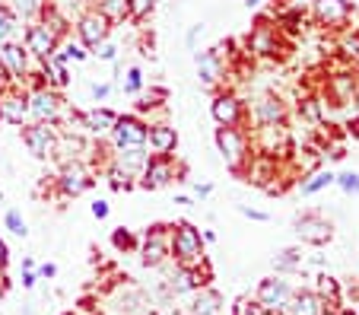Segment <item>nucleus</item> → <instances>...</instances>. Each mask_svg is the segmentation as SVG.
<instances>
[{
	"label": "nucleus",
	"instance_id": "nucleus-14",
	"mask_svg": "<svg viewBox=\"0 0 359 315\" xmlns=\"http://www.w3.org/2000/svg\"><path fill=\"white\" fill-rule=\"evenodd\" d=\"M292 229H296V236L302 242H309V246H325V242L334 239L331 220L321 217V213H315V210L299 213V217L292 220Z\"/></svg>",
	"mask_w": 359,
	"mask_h": 315
},
{
	"label": "nucleus",
	"instance_id": "nucleus-35",
	"mask_svg": "<svg viewBox=\"0 0 359 315\" xmlns=\"http://www.w3.org/2000/svg\"><path fill=\"white\" fill-rule=\"evenodd\" d=\"M118 86H121L124 96H140L143 93V70L140 67H128L121 74V80H118Z\"/></svg>",
	"mask_w": 359,
	"mask_h": 315
},
{
	"label": "nucleus",
	"instance_id": "nucleus-28",
	"mask_svg": "<svg viewBox=\"0 0 359 315\" xmlns=\"http://www.w3.org/2000/svg\"><path fill=\"white\" fill-rule=\"evenodd\" d=\"M219 312H223V296L210 287L197 290L194 300H191V309H188V315H219Z\"/></svg>",
	"mask_w": 359,
	"mask_h": 315
},
{
	"label": "nucleus",
	"instance_id": "nucleus-56",
	"mask_svg": "<svg viewBox=\"0 0 359 315\" xmlns=\"http://www.w3.org/2000/svg\"><path fill=\"white\" fill-rule=\"evenodd\" d=\"M292 7H302V4H312V0H290Z\"/></svg>",
	"mask_w": 359,
	"mask_h": 315
},
{
	"label": "nucleus",
	"instance_id": "nucleus-27",
	"mask_svg": "<svg viewBox=\"0 0 359 315\" xmlns=\"http://www.w3.org/2000/svg\"><path fill=\"white\" fill-rule=\"evenodd\" d=\"M147 156H149L147 147H121V150H111V163L121 166V169L130 172L134 178L140 175V169H143V163H147Z\"/></svg>",
	"mask_w": 359,
	"mask_h": 315
},
{
	"label": "nucleus",
	"instance_id": "nucleus-39",
	"mask_svg": "<svg viewBox=\"0 0 359 315\" xmlns=\"http://www.w3.org/2000/svg\"><path fill=\"white\" fill-rule=\"evenodd\" d=\"M111 246L118 248V252H134L140 242H137V236L130 233V229H124V227H118L115 233H111Z\"/></svg>",
	"mask_w": 359,
	"mask_h": 315
},
{
	"label": "nucleus",
	"instance_id": "nucleus-22",
	"mask_svg": "<svg viewBox=\"0 0 359 315\" xmlns=\"http://www.w3.org/2000/svg\"><path fill=\"white\" fill-rule=\"evenodd\" d=\"M207 277H210V274L201 277V267H178L175 264V274L165 281V287H169V293H175V296L197 293L201 287H207Z\"/></svg>",
	"mask_w": 359,
	"mask_h": 315
},
{
	"label": "nucleus",
	"instance_id": "nucleus-61",
	"mask_svg": "<svg viewBox=\"0 0 359 315\" xmlns=\"http://www.w3.org/2000/svg\"><path fill=\"white\" fill-rule=\"evenodd\" d=\"M0 124H4V121H0Z\"/></svg>",
	"mask_w": 359,
	"mask_h": 315
},
{
	"label": "nucleus",
	"instance_id": "nucleus-46",
	"mask_svg": "<svg viewBox=\"0 0 359 315\" xmlns=\"http://www.w3.org/2000/svg\"><path fill=\"white\" fill-rule=\"evenodd\" d=\"M89 93H93V99H95V102H102V99H109V93H111V83H109V80L93 83V86H89Z\"/></svg>",
	"mask_w": 359,
	"mask_h": 315
},
{
	"label": "nucleus",
	"instance_id": "nucleus-45",
	"mask_svg": "<svg viewBox=\"0 0 359 315\" xmlns=\"http://www.w3.org/2000/svg\"><path fill=\"white\" fill-rule=\"evenodd\" d=\"M318 296H321L325 302H327V300H331V302L337 300V281H334V277H321V293H318Z\"/></svg>",
	"mask_w": 359,
	"mask_h": 315
},
{
	"label": "nucleus",
	"instance_id": "nucleus-40",
	"mask_svg": "<svg viewBox=\"0 0 359 315\" xmlns=\"http://www.w3.org/2000/svg\"><path fill=\"white\" fill-rule=\"evenodd\" d=\"M232 315H267L264 306L258 300H251V296H238L236 306H232Z\"/></svg>",
	"mask_w": 359,
	"mask_h": 315
},
{
	"label": "nucleus",
	"instance_id": "nucleus-16",
	"mask_svg": "<svg viewBox=\"0 0 359 315\" xmlns=\"http://www.w3.org/2000/svg\"><path fill=\"white\" fill-rule=\"evenodd\" d=\"M149 156H175L178 150V130L172 121H147V144Z\"/></svg>",
	"mask_w": 359,
	"mask_h": 315
},
{
	"label": "nucleus",
	"instance_id": "nucleus-10",
	"mask_svg": "<svg viewBox=\"0 0 359 315\" xmlns=\"http://www.w3.org/2000/svg\"><path fill=\"white\" fill-rule=\"evenodd\" d=\"M57 45H61V35H55L41 20H32L26 26V32H22V48H26L29 58H35V61L51 58L57 51Z\"/></svg>",
	"mask_w": 359,
	"mask_h": 315
},
{
	"label": "nucleus",
	"instance_id": "nucleus-23",
	"mask_svg": "<svg viewBox=\"0 0 359 315\" xmlns=\"http://www.w3.org/2000/svg\"><path fill=\"white\" fill-rule=\"evenodd\" d=\"M325 306L327 302L321 300L315 290H299V293L290 296V302H286L283 312L286 315H325Z\"/></svg>",
	"mask_w": 359,
	"mask_h": 315
},
{
	"label": "nucleus",
	"instance_id": "nucleus-38",
	"mask_svg": "<svg viewBox=\"0 0 359 315\" xmlns=\"http://www.w3.org/2000/svg\"><path fill=\"white\" fill-rule=\"evenodd\" d=\"M156 7V0H128V22H143Z\"/></svg>",
	"mask_w": 359,
	"mask_h": 315
},
{
	"label": "nucleus",
	"instance_id": "nucleus-51",
	"mask_svg": "<svg viewBox=\"0 0 359 315\" xmlns=\"http://www.w3.org/2000/svg\"><path fill=\"white\" fill-rule=\"evenodd\" d=\"M7 264H10V248H7V242L0 239V271H7Z\"/></svg>",
	"mask_w": 359,
	"mask_h": 315
},
{
	"label": "nucleus",
	"instance_id": "nucleus-3",
	"mask_svg": "<svg viewBox=\"0 0 359 315\" xmlns=\"http://www.w3.org/2000/svg\"><path fill=\"white\" fill-rule=\"evenodd\" d=\"M184 175L188 172H184V166H178L175 156H147L140 175H137V185L147 188V192H159L172 182H188Z\"/></svg>",
	"mask_w": 359,
	"mask_h": 315
},
{
	"label": "nucleus",
	"instance_id": "nucleus-32",
	"mask_svg": "<svg viewBox=\"0 0 359 315\" xmlns=\"http://www.w3.org/2000/svg\"><path fill=\"white\" fill-rule=\"evenodd\" d=\"M95 10H99L111 26L128 20V0H95Z\"/></svg>",
	"mask_w": 359,
	"mask_h": 315
},
{
	"label": "nucleus",
	"instance_id": "nucleus-53",
	"mask_svg": "<svg viewBox=\"0 0 359 315\" xmlns=\"http://www.w3.org/2000/svg\"><path fill=\"white\" fill-rule=\"evenodd\" d=\"M245 7H248V10H261V7H264V0H245Z\"/></svg>",
	"mask_w": 359,
	"mask_h": 315
},
{
	"label": "nucleus",
	"instance_id": "nucleus-58",
	"mask_svg": "<svg viewBox=\"0 0 359 315\" xmlns=\"http://www.w3.org/2000/svg\"><path fill=\"white\" fill-rule=\"evenodd\" d=\"M45 4H51V0H45Z\"/></svg>",
	"mask_w": 359,
	"mask_h": 315
},
{
	"label": "nucleus",
	"instance_id": "nucleus-42",
	"mask_svg": "<svg viewBox=\"0 0 359 315\" xmlns=\"http://www.w3.org/2000/svg\"><path fill=\"white\" fill-rule=\"evenodd\" d=\"M4 223H7V229H10L13 236H20V239H26V236H29V227H26V220H22L20 210H7Z\"/></svg>",
	"mask_w": 359,
	"mask_h": 315
},
{
	"label": "nucleus",
	"instance_id": "nucleus-9",
	"mask_svg": "<svg viewBox=\"0 0 359 315\" xmlns=\"http://www.w3.org/2000/svg\"><path fill=\"white\" fill-rule=\"evenodd\" d=\"M194 64H197V83H201V89H210V93H217V89L226 83L223 48L194 51Z\"/></svg>",
	"mask_w": 359,
	"mask_h": 315
},
{
	"label": "nucleus",
	"instance_id": "nucleus-41",
	"mask_svg": "<svg viewBox=\"0 0 359 315\" xmlns=\"http://www.w3.org/2000/svg\"><path fill=\"white\" fill-rule=\"evenodd\" d=\"M334 185L344 194H356L359 198V172H340V175H334Z\"/></svg>",
	"mask_w": 359,
	"mask_h": 315
},
{
	"label": "nucleus",
	"instance_id": "nucleus-31",
	"mask_svg": "<svg viewBox=\"0 0 359 315\" xmlns=\"http://www.w3.org/2000/svg\"><path fill=\"white\" fill-rule=\"evenodd\" d=\"M10 10L16 13V20H26V22H32V20H39V13L48 7L45 0H4Z\"/></svg>",
	"mask_w": 359,
	"mask_h": 315
},
{
	"label": "nucleus",
	"instance_id": "nucleus-21",
	"mask_svg": "<svg viewBox=\"0 0 359 315\" xmlns=\"http://www.w3.org/2000/svg\"><path fill=\"white\" fill-rule=\"evenodd\" d=\"M248 118L255 124H286V102L280 96H261L248 109Z\"/></svg>",
	"mask_w": 359,
	"mask_h": 315
},
{
	"label": "nucleus",
	"instance_id": "nucleus-54",
	"mask_svg": "<svg viewBox=\"0 0 359 315\" xmlns=\"http://www.w3.org/2000/svg\"><path fill=\"white\" fill-rule=\"evenodd\" d=\"M35 267H39V264H35L32 258H22V271H35Z\"/></svg>",
	"mask_w": 359,
	"mask_h": 315
},
{
	"label": "nucleus",
	"instance_id": "nucleus-15",
	"mask_svg": "<svg viewBox=\"0 0 359 315\" xmlns=\"http://www.w3.org/2000/svg\"><path fill=\"white\" fill-rule=\"evenodd\" d=\"M109 35H111V22L105 20L95 7H89L86 13H80V20H76V39H80V45L86 51H93L95 45L105 41Z\"/></svg>",
	"mask_w": 359,
	"mask_h": 315
},
{
	"label": "nucleus",
	"instance_id": "nucleus-25",
	"mask_svg": "<svg viewBox=\"0 0 359 315\" xmlns=\"http://www.w3.org/2000/svg\"><path fill=\"white\" fill-rule=\"evenodd\" d=\"M248 51H255L258 58H271L277 55V29L261 22L258 29H251L248 35Z\"/></svg>",
	"mask_w": 359,
	"mask_h": 315
},
{
	"label": "nucleus",
	"instance_id": "nucleus-8",
	"mask_svg": "<svg viewBox=\"0 0 359 315\" xmlns=\"http://www.w3.org/2000/svg\"><path fill=\"white\" fill-rule=\"evenodd\" d=\"M109 147L121 150V147H143L147 144V121L140 115H118L109 130Z\"/></svg>",
	"mask_w": 359,
	"mask_h": 315
},
{
	"label": "nucleus",
	"instance_id": "nucleus-33",
	"mask_svg": "<svg viewBox=\"0 0 359 315\" xmlns=\"http://www.w3.org/2000/svg\"><path fill=\"white\" fill-rule=\"evenodd\" d=\"M105 178H109V185L115 188V192H130V188L137 185L134 182V175H130V172H124L121 166H115L109 159V163H105Z\"/></svg>",
	"mask_w": 359,
	"mask_h": 315
},
{
	"label": "nucleus",
	"instance_id": "nucleus-37",
	"mask_svg": "<svg viewBox=\"0 0 359 315\" xmlns=\"http://www.w3.org/2000/svg\"><path fill=\"white\" fill-rule=\"evenodd\" d=\"M299 264H302V255H299L296 248H283V252L273 255V267H277V274H283V271H296Z\"/></svg>",
	"mask_w": 359,
	"mask_h": 315
},
{
	"label": "nucleus",
	"instance_id": "nucleus-34",
	"mask_svg": "<svg viewBox=\"0 0 359 315\" xmlns=\"http://www.w3.org/2000/svg\"><path fill=\"white\" fill-rule=\"evenodd\" d=\"M55 55L61 58L64 64H70V61H74V64H80V61H86V55H89V51L83 48L80 41H74V39H61V45H57V51H55Z\"/></svg>",
	"mask_w": 359,
	"mask_h": 315
},
{
	"label": "nucleus",
	"instance_id": "nucleus-11",
	"mask_svg": "<svg viewBox=\"0 0 359 315\" xmlns=\"http://www.w3.org/2000/svg\"><path fill=\"white\" fill-rule=\"evenodd\" d=\"M251 147L261 156L277 159L290 150V130H286V124H258L255 134H251Z\"/></svg>",
	"mask_w": 359,
	"mask_h": 315
},
{
	"label": "nucleus",
	"instance_id": "nucleus-6",
	"mask_svg": "<svg viewBox=\"0 0 359 315\" xmlns=\"http://www.w3.org/2000/svg\"><path fill=\"white\" fill-rule=\"evenodd\" d=\"M210 115L223 128H238L248 118V105H245V99L238 96L236 89H217L210 102Z\"/></svg>",
	"mask_w": 359,
	"mask_h": 315
},
{
	"label": "nucleus",
	"instance_id": "nucleus-50",
	"mask_svg": "<svg viewBox=\"0 0 359 315\" xmlns=\"http://www.w3.org/2000/svg\"><path fill=\"white\" fill-rule=\"evenodd\" d=\"M201 32H203L201 22H197V26H191V32H188V48H191V51L197 48V39H201Z\"/></svg>",
	"mask_w": 359,
	"mask_h": 315
},
{
	"label": "nucleus",
	"instance_id": "nucleus-44",
	"mask_svg": "<svg viewBox=\"0 0 359 315\" xmlns=\"http://www.w3.org/2000/svg\"><path fill=\"white\" fill-rule=\"evenodd\" d=\"M238 213L248 217V220H255V223H267V220H271L267 210H258V207H248V204H238Z\"/></svg>",
	"mask_w": 359,
	"mask_h": 315
},
{
	"label": "nucleus",
	"instance_id": "nucleus-13",
	"mask_svg": "<svg viewBox=\"0 0 359 315\" xmlns=\"http://www.w3.org/2000/svg\"><path fill=\"white\" fill-rule=\"evenodd\" d=\"M312 16L325 29H346L356 16V7L350 0H312Z\"/></svg>",
	"mask_w": 359,
	"mask_h": 315
},
{
	"label": "nucleus",
	"instance_id": "nucleus-4",
	"mask_svg": "<svg viewBox=\"0 0 359 315\" xmlns=\"http://www.w3.org/2000/svg\"><path fill=\"white\" fill-rule=\"evenodd\" d=\"M29 93V121L41 124H61L64 112H67V99L51 86H32Z\"/></svg>",
	"mask_w": 359,
	"mask_h": 315
},
{
	"label": "nucleus",
	"instance_id": "nucleus-12",
	"mask_svg": "<svg viewBox=\"0 0 359 315\" xmlns=\"http://www.w3.org/2000/svg\"><path fill=\"white\" fill-rule=\"evenodd\" d=\"M32 61L35 58H29L22 41H4L0 45V64H4V70L10 74V80L16 86H26V80L32 76Z\"/></svg>",
	"mask_w": 359,
	"mask_h": 315
},
{
	"label": "nucleus",
	"instance_id": "nucleus-55",
	"mask_svg": "<svg viewBox=\"0 0 359 315\" xmlns=\"http://www.w3.org/2000/svg\"><path fill=\"white\" fill-rule=\"evenodd\" d=\"M350 134H353V138H359V118H356V121H353V128H350Z\"/></svg>",
	"mask_w": 359,
	"mask_h": 315
},
{
	"label": "nucleus",
	"instance_id": "nucleus-20",
	"mask_svg": "<svg viewBox=\"0 0 359 315\" xmlns=\"http://www.w3.org/2000/svg\"><path fill=\"white\" fill-rule=\"evenodd\" d=\"M115 118H118V112L105 109V105H95V109L80 112V130H83V138L105 140V138H109V130H111V124H115Z\"/></svg>",
	"mask_w": 359,
	"mask_h": 315
},
{
	"label": "nucleus",
	"instance_id": "nucleus-29",
	"mask_svg": "<svg viewBox=\"0 0 359 315\" xmlns=\"http://www.w3.org/2000/svg\"><path fill=\"white\" fill-rule=\"evenodd\" d=\"M331 185H334V172L331 169H315V172H309V175L302 178L299 192H302L305 198H312V194H318V192H327Z\"/></svg>",
	"mask_w": 359,
	"mask_h": 315
},
{
	"label": "nucleus",
	"instance_id": "nucleus-60",
	"mask_svg": "<svg viewBox=\"0 0 359 315\" xmlns=\"http://www.w3.org/2000/svg\"><path fill=\"white\" fill-rule=\"evenodd\" d=\"M0 4H4V0H0Z\"/></svg>",
	"mask_w": 359,
	"mask_h": 315
},
{
	"label": "nucleus",
	"instance_id": "nucleus-18",
	"mask_svg": "<svg viewBox=\"0 0 359 315\" xmlns=\"http://www.w3.org/2000/svg\"><path fill=\"white\" fill-rule=\"evenodd\" d=\"M0 121L22 128L29 124V93L22 86H10L0 93Z\"/></svg>",
	"mask_w": 359,
	"mask_h": 315
},
{
	"label": "nucleus",
	"instance_id": "nucleus-57",
	"mask_svg": "<svg viewBox=\"0 0 359 315\" xmlns=\"http://www.w3.org/2000/svg\"><path fill=\"white\" fill-rule=\"evenodd\" d=\"M337 315H356V312H353V309H340Z\"/></svg>",
	"mask_w": 359,
	"mask_h": 315
},
{
	"label": "nucleus",
	"instance_id": "nucleus-36",
	"mask_svg": "<svg viewBox=\"0 0 359 315\" xmlns=\"http://www.w3.org/2000/svg\"><path fill=\"white\" fill-rule=\"evenodd\" d=\"M16 29H20V20H16V13L7 7V4H0V45H4V41H13Z\"/></svg>",
	"mask_w": 359,
	"mask_h": 315
},
{
	"label": "nucleus",
	"instance_id": "nucleus-52",
	"mask_svg": "<svg viewBox=\"0 0 359 315\" xmlns=\"http://www.w3.org/2000/svg\"><path fill=\"white\" fill-rule=\"evenodd\" d=\"M35 283H39V274H35V271H22V287L32 290Z\"/></svg>",
	"mask_w": 359,
	"mask_h": 315
},
{
	"label": "nucleus",
	"instance_id": "nucleus-47",
	"mask_svg": "<svg viewBox=\"0 0 359 315\" xmlns=\"http://www.w3.org/2000/svg\"><path fill=\"white\" fill-rule=\"evenodd\" d=\"M109 201H93V217L95 220H109Z\"/></svg>",
	"mask_w": 359,
	"mask_h": 315
},
{
	"label": "nucleus",
	"instance_id": "nucleus-5",
	"mask_svg": "<svg viewBox=\"0 0 359 315\" xmlns=\"http://www.w3.org/2000/svg\"><path fill=\"white\" fill-rule=\"evenodd\" d=\"M95 185V175L83 159H70V163H61L57 169V178H55V188L61 198H80L86 194L89 188Z\"/></svg>",
	"mask_w": 359,
	"mask_h": 315
},
{
	"label": "nucleus",
	"instance_id": "nucleus-24",
	"mask_svg": "<svg viewBox=\"0 0 359 315\" xmlns=\"http://www.w3.org/2000/svg\"><path fill=\"white\" fill-rule=\"evenodd\" d=\"M327 99H331L334 105L356 102V76H353V74L327 76Z\"/></svg>",
	"mask_w": 359,
	"mask_h": 315
},
{
	"label": "nucleus",
	"instance_id": "nucleus-2",
	"mask_svg": "<svg viewBox=\"0 0 359 315\" xmlns=\"http://www.w3.org/2000/svg\"><path fill=\"white\" fill-rule=\"evenodd\" d=\"M217 150H219V156H223L226 169H229L232 175H242L245 166H248L251 156H255V153H251L248 134H245L242 128H223V124L217 128Z\"/></svg>",
	"mask_w": 359,
	"mask_h": 315
},
{
	"label": "nucleus",
	"instance_id": "nucleus-1",
	"mask_svg": "<svg viewBox=\"0 0 359 315\" xmlns=\"http://www.w3.org/2000/svg\"><path fill=\"white\" fill-rule=\"evenodd\" d=\"M169 258L178 267H203L207 255H203V236L194 223H175L169 227Z\"/></svg>",
	"mask_w": 359,
	"mask_h": 315
},
{
	"label": "nucleus",
	"instance_id": "nucleus-17",
	"mask_svg": "<svg viewBox=\"0 0 359 315\" xmlns=\"http://www.w3.org/2000/svg\"><path fill=\"white\" fill-rule=\"evenodd\" d=\"M140 261L147 267H159L165 258H169V227H163V223H156V227H149L147 233H143V242L140 246Z\"/></svg>",
	"mask_w": 359,
	"mask_h": 315
},
{
	"label": "nucleus",
	"instance_id": "nucleus-30",
	"mask_svg": "<svg viewBox=\"0 0 359 315\" xmlns=\"http://www.w3.org/2000/svg\"><path fill=\"white\" fill-rule=\"evenodd\" d=\"M39 20L45 22V26L51 29V32H55V35H61V39H67V32H70V22H67V16H64L61 10L55 7V4H48V7L39 13Z\"/></svg>",
	"mask_w": 359,
	"mask_h": 315
},
{
	"label": "nucleus",
	"instance_id": "nucleus-48",
	"mask_svg": "<svg viewBox=\"0 0 359 315\" xmlns=\"http://www.w3.org/2000/svg\"><path fill=\"white\" fill-rule=\"evenodd\" d=\"M35 274H39V277H45V281H48V277H55V274H57V264H51V261H45V264H39V267H35Z\"/></svg>",
	"mask_w": 359,
	"mask_h": 315
},
{
	"label": "nucleus",
	"instance_id": "nucleus-7",
	"mask_svg": "<svg viewBox=\"0 0 359 315\" xmlns=\"http://www.w3.org/2000/svg\"><path fill=\"white\" fill-rule=\"evenodd\" d=\"M22 144L26 150L32 153L35 159H51L55 156V147H57V124H41V121H29L22 124Z\"/></svg>",
	"mask_w": 359,
	"mask_h": 315
},
{
	"label": "nucleus",
	"instance_id": "nucleus-26",
	"mask_svg": "<svg viewBox=\"0 0 359 315\" xmlns=\"http://www.w3.org/2000/svg\"><path fill=\"white\" fill-rule=\"evenodd\" d=\"M41 80H45V86H51V89H67L70 86V70H67V64L61 61L57 55H51V58H45L41 61Z\"/></svg>",
	"mask_w": 359,
	"mask_h": 315
},
{
	"label": "nucleus",
	"instance_id": "nucleus-19",
	"mask_svg": "<svg viewBox=\"0 0 359 315\" xmlns=\"http://www.w3.org/2000/svg\"><path fill=\"white\" fill-rule=\"evenodd\" d=\"M292 293H296V290H292L290 283L283 281V277H267V281L258 283V293H255V300L264 306L267 315H273V312H283Z\"/></svg>",
	"mask_w": 359,
	"mask_h": 315
},
{
	"label": "nucleus",
	"instance_id": "nucleus-43",
	"mask_svg": "<svg viewBox=\"0 0 359 315\" xmlns=\"http://www.w3.org/2000/svg\"><path fill=\"white\" fill-rule=\"evenodd\" d=\"M93 58H99V61H115V58H118V45H115V41H111V35H109V39H105V41H99V45H95V48H93Z\"/></svg>",
	"mask_w": 359,
	"mask_h": 315
},
{
	"label": "nucleus",
	"instance_id": "nucleus-59",
	"mask_svg": "<svg viewBox=\"0 0 359 315\" xmlns=\"http://www.w3.org/2000/svg\"><path fill=\"white\" fill-rule=\"evenodd\" d=\"M356 315H359V309H356Z\"/></svg>",
	"mask_w": 359,
	"mask_h": 315
},
{
	"label": "nucleus",
	"instance_id": "nucleus-49",
	"mask_svg": "<svg viewBox=\"0 0 359 315\" xmlns=\"http://www.w3.org/2000/svg\"><path fill=\"white\" fill-rule=\"evenodd\" d=\"M194 194H197V198H210L213 185H210V182H194Z\"/></svg>",
	"mask_w": 359,
	"mask_h": 315
}]
</instances>
